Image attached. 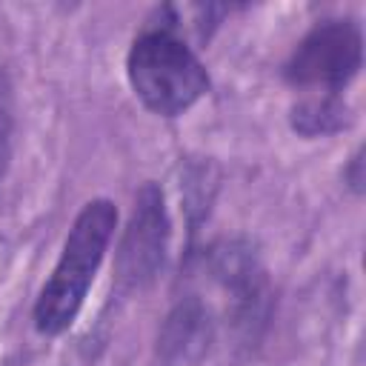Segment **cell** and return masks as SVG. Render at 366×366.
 I'll use <instances>...</instances> for the list:
<instances>
[{
    "mask_svg": "<svg viewBox=\"0 0 366 366\" xmlns=\"http://www.w3.org/2000/svg\"><path fill=\"white\" fill-rule=\"evenodd\" d=\"M363 34L352 17H329L315 23L283 63V77L295 89H317L340 94L360 71Z\"/></svg>",
    "mask_w": 366,
    "mask_h": 366,
    "instance_id": "cell-3",
    "label": "cell"
},
{
    "mask_svg": "<svg viewBox=\"0 0 366 366\" xmlns=\"http://www.w3.org/2000/svg\"><path fill=\"white\" fill-rule=\"evenodd\" d=\"M209 337H212L209 309L197 297H186L166 317L160 335V352L166 360H192L209 346Z\"/></svg>",
    "mask_w": 366,
    "mask_h": 366,
    "instance_id": "cell-5",
    "label": "cell"
},
{
    "mask_svg": "<svg viewBox=\"0 0 366 366\" xmlns=\"http://www.w3.org/2000/svg\"><path fill=\"white\" fill-rule=\"evenodd\" d=\"M289 123L297 134L303 137H320V134H335L352 123V109L340 94L332 92H315L300 97L289 109Z\"/></svg>",
    "mask_w": 366,
    "mask_h": 366,
    "instance_id": "cell-6",
    "label": "cell"
},
{
    "mask_svg": "<svg viewBox=\"0 0 366 366\" xmlns=\"http://www.w3.org/2000/svg\"><path fill=\"white\" fill-rule=\"evenodd\" d=\"M343 177H346V183L360 194L363 192V149H357L355 154H352V160H349V169L343 172Z\"/></svg>",
    "mask_w": 366,
    "mask_h": 366,
    "instance_id": "cell-8",
    "label": "cell"
},
{
    "mask_svg": "<svg viewBox=\"0 0 366 366\" xmlns=\"http://www.w3.org/2000/svg\"><path fill=\"white\" fill-rule=\"evenodd\" d=\"M126 74L137 100L160 117L183 114L209 92L206 66L172 26L146 29L132 40Z\"/></svg>",
    "mask_w": 366,
    "mask_h": 366,
    "instance_id": "cell-2",
    "label": "cell"
},
{
    "mask_svg": "<svg viewBox=\"0 0 366 366\" xmlns=\"http://www.w3.org/2000/svg\"><path fill=\"white\" fill-rule=\"evenodd\" d=\"M114 226H117V209L106 197L89 200L77 212L63 240L54 272L49 274V280L43 283L34 300L31 317L40 335H60L77 320L89 286L114 234Z\"/></svg>",
    "mask_w": 366,
    "mask_h": 366,
    "instance_id": "cell-1",
    "label": "cell"
},
{
    "mask_svg": "<svg viewBox=\"0 0 366 366\" xmlns=\"http://www.w3.org/2000/svg\"><path fill=\"white\" fill-rule=\"evenodd\" d=\"M169 252V214H166V200L157 183H143L132 217L123 229L117 257H114V274L120 289H143L149 286Z\"/></svg>",
    "mask_w": 366,
    "mask_h": 366,
    "instance_id": "cell-4",
    "label": "cell"
},
{
    "mask_svg": "<svg viewBox=\"0 0 366 366\" xmlns=\"http://www.w3.org/2000/svg\"><path fill=\"white\" fill-rule=\"evenodd\" d=\"M11 140H14V89L9 71L0 66V180L11 157Z\"/></svg>",
    "mask_w": 366,
    "mask_h": 366,
    "instance_id": "cell-7",
    "label": "cell"
}]
</instances>
